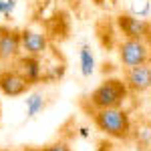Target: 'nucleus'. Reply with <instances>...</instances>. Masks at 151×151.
I'll return each instance as SVG.
<instances>
[{
	"mask_svg": "<svg viewBox=\"0 0 151 151\" xmlns=\"http://www.w3.org/2000/svg\"><path fill=\"white\" fill-rule=\"evenodd\" d=\"M93 123L101 133H105L111 139L125 141L131 137V117L123 107L117 109H99L93 111Z\"/></svg>",
	"mask_w": 151,
	"mask_h": 151,
	"instance_id": "f257e3e1",
	"label": "nucleus"
},
{
	"mask_svg": "<svg viewBox=\"0 0 151 151\" xmlns=\"http://www.w3.org/2000/svg\"><path fill=\"white\" fill-rule=\"evenodd\" d=\"M129 89L123 79L117 77H109L105 79L93 93L89 95V103L93 107V111L99 109H117L129 99Z\"/></svg>",
	"mask_w": 151,
	"mask_h": 151,
	"instance_id": "f03ea898",
	"label": "nucleus"
},
{
	"mask_svg": "<svg viewBox=\"0 0 151 151\" xmlns=\"http://www.w3.org/2000/svg\"><path fill=\"white\" fill-rule=\"evenodd\" d=\"M117 52H119V60H121L123 69H133V67H141V65H149V60H151L147 40H129V38H123L117 45Z\"/></svg>",
	"mask_w": 151,
	"mask_h": 151,
	"instance_id": "7ed1b4c3",
	"label": "nucleus"
},
{
	"mask_svg": "<svg viewBox=\"0 0 151 151\" xmlns=\"http://www.w3.org/2000/svg\"><path fill=\"white\" fill-rule=\"evenodd\" d=\"M117 28L129 40H147L151 32V22L135 16V14H119L117 16Z\"/></svg>",
	"mask_w": 151,
	"mask_h": 151,
	"instance_id": "20e7f679",
	"label": "nucleus"
},
{
	"mask_svg": "<svg viewBox=\"0 0 151 151\" xmlns=\"http://www.w3.org/2000/svg\"><path fill=\"white\" fill-rule=\"evenodd\" d=\"M22 55L20 48V30L10 26H0V63L16 60Z\"/></svg>",
	"mask_w": 151,
	"mask_h": 151,
	"instance_id": "39448f33",
	"label": "nucleus"
},
{
	"mask_svg": "<svg viewBox=\"0 0 151 151\" xmlns=\"http://www.w3.org/2000/svg\"><path fill=\"white\" fill-rule=\"evenodd\" d=\"M28 83L22 75L18 73L16 67L12 69H2L0 70V93L6 97H20L28 91Z\"/></svg>",
	"mask_w": 151,
	"mask_h": 151,
	"instance_id": "423d86ee",
	"label": "nucleus"
},
{
	"mask_svg": "<svg viewBox=\"0 0 151 151\" xmlns=\"http://www.w3.org/2000/svg\"><path fill=\"white\" fill-rule=\"evenodd\" d=\"M20 48L24 55L40 58L48 50V36L40 30L24 28V30H20Z\"/></svg>",
	"mask_w": 151,
	"mask_h": 151,
	"instance_id": "0eeeda50",
	"label": "nucleus"
},
{
	"mask_svg": "<svg viewBox=\"0 0 151 151\" xmlns=\"http://www.w3.org/2000/svg\"><path fill=\"white\" fill-rule=\"evenodd\" d=\"M123 81L127 85L129 93H145V91H151V65H141V67L125 69Z\"/></svg>",
	"mask_w": 151,
	"mask_h": 151,
	"instance_id": "6e6552de",
	"label": "nucleus"
},
{
	"mask_svg": "<svg viewBox=\"0 0 151 151\" xmlns=\"http://www.w3.org/2000/svg\"><path fill=\"white\" fill-rule=\"evenodd\" d=\"M16 69H18V73L26 79L28 85H35V83H38L40 79H42L45 67H42V60H40L38 57L20 55V57L16 58Z\"/></svg>",
	"mask_w": 151,
	"mask_h": 151,
	"instance_id": "1a4fd4ad",
	"label": "nucleus"
},
{
	"mask_svg": "<svg viewBox=\"0 0 151 151\" xmlns=\"http://www.w3.org/2000/svg\"><path fill=\"white\" fill-rule=\"evenodd\" d=\"M131 137L137 141V145H141V149H147L151 145V123L143 121L137 127L131 129Z\"/></svg>",
	"mask_w": 151,
	"mask_h": 151,
	"instance_id": "9d476101",
	"label": "nucleus"
},
{
	"mask_svg": "<svg viewBox=\"0 0 151 151\" xmlns=\"http://www.w3.org/2000/svg\"><path fill=\"white\" fill-rule=\"evenodd\" d=\"M47 107V97L42 93H30L26 97V117H36Z\"/></svg>",
	"mask_w": 151,
	"mask_h": 151,
	"instance_id": "9b49d317",
	"label": "nucleus"
},
{
	"mask_svg": "<svg viewBox=\"0 0 151 151\" xmlns=\"http://www.w3.org/2000/svg\"><path fill=\"white\" fill-rule=\"evenodd\" d=\"M79 58H81V73L83 77H91L95 73V57H93V50L83 45L81 47V52H79Z\"/></svg>",
	"mask_w": 151,
	"mask_h": 151,
	"instance_id": "f8f14e48",
	"label": "nucleus"
},
{
	"mask_svg": "<svg viewBox=\"0 0 151 151\" xmlns=\"http://www.w3.org/2000/svg\"><path fill=\"white\" fill-rule=\"evenodd\" d=\"M42 151H73V149L69 147V143H65V141H55V143L45 145Z\"/></svg>",
	"mask_w": 151,
	"mask_h": 151,
	"instance_id": "ddd939ff",
	"label": "nucleus"
},
{
	"mask_svg": "<svg viewBox=\"0 0 151 151\" xmlns=\"http://www.w3.org/2000/svg\"><path fill=\"white\" fill-rule=\"evenodd\" d=\"M14 6H16V0H4V6H2V14L4 16H10L14 12Z\"/></svg>",
	"mask_w": 151,
	"mask_h": 151,
	"instance_id": "4468645a",
	"label": "nucleus"
},
{
	"mask_svg": "<svg viewBox=\"0 0 151 151\" xmlns=\"http://www.w3.org/2000/svg\"><path fill=\"white\" fill-rule=\"evenodd\" d=\"M79 135L87 139V137H91V131H89V129H87V127H81V129H79Z\"/></svg>",
	"mask_w": 151,
	"mask_h": 151,
	"instance_id": "2eb2a0df",
	"label": "nucleus"
},
{
	"mask_svg": "<svg viewBox=\"0 0 151 151\" xmlns=\"http://www.w3.org/2000/svg\"><path fill=\"white\" fill-rule=\"evenodd\" d=\"M22 151H42V149H38V147H24Z\"/></svg>",
	"mask_w": 151,
	"mask_h": 151,
	"instance_id": "dca6fc26",
	"label": "nucleus"
},
{
	"mask_svg": "<svg viewBox=\"0 0 151 151\" xmlns=\"http://www.w3.org/2000/svg\"><path fill=\"white\" fill-rule=\"evenodd\" d=\"M147 47H149V52H151V32H149V38H147Z\"/></svg>",
	"mask_w": 151,
	"mask_h": 151,
	"instance_id": "f3484780",
	"label": "nucleus"
},
{
	"mask_svg": "<svg viewBox=\"0 0 151 151\" xmlns=\"http://www.w3.org/2000/svg\"><path fill=\"white\" fill-rule=\"evenodd\" d=\"M2 6H4V0H0V14H2Z\"/></svg>",
	"mask_w": 151,
	"mask_h": 151,
	"instance_id": "a211bd4d",
	"label": "nucleus"
},
{
	"mask_svg": "<svg viewBox=\"0 0 151 151\" xmlns=\"http://www.w3.org/2000/svg\"><path fill=\"white\" fill-rule=\"evenodd\" d=\"M93 2H95V4H103L105 0H93Z\"/></svg>",
	"mask_w": 151,
	"mask_h": 151,
	"instance_id": "6ab92c4d",
	"label": "nucleus"
}]
</instances>
